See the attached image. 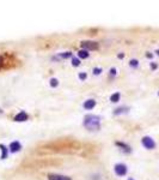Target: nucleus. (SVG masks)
<instances>
[{"label":"nucleus","instance_id":"f257e3e1","mask_svg":"<svg viewBox=\"0 0 159 180\" xmlns=\"http://www.w3.org/2000/svg\"><path fill=\"white\" fill-rule=\"evenodd\" d=\"M84 126L90 131H97L101 128V117L95 114H87L84 118Z\"/></svg>","mask_w":159,"mask_h":180},{"label":"nucleus","instance_id":"f03ea898","mask_svg":"<svg viewBox=\"0 0 159 180\" xmlns=\"http://www.w3.org/2000/svg\"><path fill=\"white\" fill-rule=\"evenodd\" d=\"M81 48L85 49V51H95V49H98V43L93 41H83L81 43Z\"/></svg>","mask_w":159,"mask_h":180},{"label":"nucleus","instance_id":"7ed1b4c3","mask_svg":"<svg viewBox=\"0 0 159 180\" xmlns=\"http://www.w3.org/2000/svg\"><path fill=\"white\" fill-rule=\"evenodd\" d=\"M114 170H115L116 175L118 177H123L127 174V166L123 165V163H116L114 167Z\"/></svg>","mask_w":159,"mask_h":180},{"label":"nucleus","instance_id":"20e7f679","mask_svg":"<svg viewBox=\"0 0 159 180\" xmlns=\"http://www.w3.org/2000/svg\"><path fill=\"white\" fill-rule=\"evenodd\" d=\"M141 143H143V145H144L146 149H154L156 148V142L153 140V139L151 138V137H148V136H146L144 138L141 139Z\"/></svg>","mask_w":159,"mask_h":180},{"label":"nucleus","instance_id":"39448f33","mask_svg":"<svg viewBox=\"0 0 159 180\" xmlns=\"http://www.w3.org/2000/svg\"><path fill=\"white\" fill-rule=\"evenodd\" d=\"M48 180H72V179H71L70 177H66V175L49 173V174H48Z\"/></svg>","mask_w":159,"mask_h":180},{"label":"nucleus","instance_id":"423d86ee","mask_svg":"<svg viewBox=\"0 0 159 180\" xmlns=\"http://www.w3.org/2000/svg\"><path fill=\"white\" fill-rule=\"evenodd\" d=\"M20 149H22V145H20V143L18 140H15V142H12L10 144V151L11 152H17L19 151Z\"/></svg>","mask_w":159,"mask_h":180},{"label":"nucleus","instance_id":"0eeeda50","mask_svg":"<svg viewBox=\"0 0 159 180\" xmlns=\"http://www.w3.org/2000/svg\"><path fill=\"white\" fill-rule=\"evenodd\" d=\"M15 120L16 121H19V123L25 121V120H28V114H27L24 111H22L20 113H18V114L15 117Z\"/></svg>","mask_w":159,"mask_h":180},{"label":"nucleus","instance_id":"6e6552de","mask_svg":"<svg viewBox=\"0 0 159 180\" xmlns=\"http://www.w3.org/2000/svg\"><path fill=\"white\" fill-rule=\"evenodd\" d=\"M95 106H96V101L95 100H92V98H90V100H87L84 102V108L85 109H92V108H95Z\"/></svg>","mask_w":159,"mask_h":180},{"label":"nucleus","instance_id":"1a4fd4ad","mask_svg":"<svg viewBox=\"0 0 159 180\" xmlns=\"http://www.w3.org/2000/svg\"><path fill=\"white\" fill-rule=\"evenodd\" d=\"M128 111H129V107H118L117 109L114 111V114L118 115V114H122V113H127Z\"/></svg>","mask_w":159,"mask_h":180},{"label":"nucleus","instance_id":"9d476101","mask_svg":"<svg viewBox=\"0 0 159 180\" xmlns=\"http://www.w3.org/2000/svg\"><path fill=\"white\" fill-rule=\"evenodd\" d=\"M120 98H121V94H120V93H115V94H113V95L110 96V101L115 103V102H118V101H120Z\"/></svg>","mask_w":159,"mask_h":180},{"label":"nucleus","instance_id":"9b49d317","mask_svg":"<svg viewBox=\"0 0 159 180\" xmlns=\"http://www.w3.org/2000/svg\"><path fill=\"white\" fill-rule=\"evenodd\" d=\"M78 56L81 58V59H86V58H89V53H87V51H85V49H81V51L78 52Z\"/></svg>","mask_w":159,"mask_h":180},{"label":"nucleus","instance_id":"f8f14e48","mask_svg":"<svg viewBox=\"0 0 159 180\" xmlns=\"http://www.w3.org/2000/svg\"><path fill=\"white\" fill-rule=\"evenodd\" d=\"M0 149L2 150V155H1V159L4 160L6 156H7V149H6V147L4 145V144H0Z\"/></svg>","mask_w":159,"mask_h":180},{"label":"nucleus","instance_id":"ddd939ff","mask_svg":"<svg viewBox=\"0 0 159 180\" xmlns=\"http://www.w3.org/2000/svg\"><path fill=\"white\" fill-rule=\"evenodd\" d=\"M116 145H118V147H121V148H125V150H126V151H128V152L130 151V148L128 147V145H127V144H125V143L117 142V143H116Z\"/></svg>","mask_w":159,"mask_h":180},{"label":"nucleus","instance_id":"4468645a","mask_svg":"<svg viewBox=\"0 0 159 180\" xmlns=\"http://www.w3.org/2000/svg\"><path fill=\"white\" fill-rule=\"evenodd\" d=\"M129 65L132 67H138V65H139V61L136 60V59H132L129 61Z\"/></svg>","mask_w":159,"mask_h":180},{"label":"nucleus","instance_id":"2eb2a0df","mask_svg":"<svg viewBox=\"0 0 159 180\" xmlns=\"http://www.w3.org/2000/svg\"><path fill=\"white\" fill-rule=\"evenodd\" d=\"M58 84H59V81L56 78H52V79H50V86L55 88V86H58Z\"/></svg>","mask_w":159,"mask_h":180},{"label":"nucleus","instance_id":"dca6fc26","mask_svg":"<svg viewBox=\"0 0 159 180\" xmlns=\"http://www.w3.org/2000/svg\"><path fill=\"white\" fill-rule=\"evenodd\" d=\"M79 64H80V61H79V59H78V58H72V65L73 66H79Z\"/></svg>","mask_w":159,"mask_h":180},{"label":"nucleus","instance_id":"f3484780","mask_svg":"<svg viewBox=\"0 0 159 180\" xmlns=\"http://www.w3.org/2000/svg\"><path fill=\"white\" fill-rule=\"evenodd\" d=\"M71 52H66V53H62V54H59V58H62V59H65V58H68V56H71Z\"/></svg>","mask_w":159,"mask_h":180},{"label":"nucleus","instance_id":"a211bd4d","mask_svg":"<svg viewBox=\"0 0 159 180\" xmlns=\"http://www.w3.org/2000/svg\"><path fill=\"white\" fill-rule=\"evenodd\" d=\"M87 78V75L85 73V72H80L79 73V79H81V81H85Z\"/></svg>","mask_w":159,"mask_h":180},{"label":"nucleus","instance_id":"6ab92c4d","mask_svg":"<svg viewBox=\"0 0 159 180\" xmlns=\"http://www.w3.org/2000/svg\"><path fill=\"white\" fill-rule=\"evenodd\" d=\"M101 72H102L101 67H96V69H93V75H99Z\"/></svg>","mask_w":159,"mask_h":180},{"label":"nucleus","instance_id":"aec40b11","mask_svg":"<svg viewBox=\"0 0 159 180\" xmlns=\"http://www.w3.org/2000/svg\"><path fill=\"white\" fill-rule=\"evenodd\" d=\"M110 75H114V76H115V75H116V70L115 69L110 70Z\"/></svg>","mask_w":159,"mask_h":180},{"label":"nucleus","instance_id":"412c9836","mask_svg":"<svg viewBox=\"0 0 159 180\" xmlns=\"http://www.w3.org/2000/svg\"><path fill=\"white\" fill-rule=\"evenodd\" d=\"M151 67H152V69H157V65H154V64H151Z\"/></svg>","mask_w":159,"mask_h":180},{"label":"nucleus","instance_id":"4be33fe9","mask_svg":"<svg viewBox=\"0 0 159 180\" xmlns=\"http://www.w3.org/2000/svg\"><path fill=\"white\" fill-rule=\"evenodd\" d=\"M123 56H125V54H122V53H120V54H118V58H120V59H122Z\"/></svg>","mask_w":159,"mask_h":180},{"label":"nucleus","instance_id":"5701e85b","mask_svg":"<svg viewBox=\"0 0 159 180\" xmlns=\"http://www.w3.org/2000/svg\"><path fill=\"white\" fill-rule=\"evenodd\" d=\"M1 65H2V59L0 58V67H1Z\"/></svg>","mask_w":159,"mask_h":180},{"label":"nucleus","instance_id":"b1692460","mask_svg":"<svg viewBox=\"0 0 159 180\" xmlns=\"http://www.w3.org/2000/svg\"><path fill=\"white\" fill-rule=\"evenodd\" d=\"M157 54H158V56H159V49H158V51H157Z\"/></svg>","mask_w":159,"mask_h":180},{"label":"nucleus","instance_id":"393cba45","mask_svg":"<svg viewBox=\"0 0 159 180\" xmlns=\"http://www.w3.org/2000/svg\"><path fill=\"white\" fill-rule=\"evenodd\" d=\"M128 180H134V179H133V178H129V179H128Z\"/></svg>","mask_w":159,"mask_h":180}]
</instances>
